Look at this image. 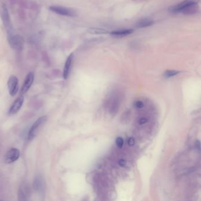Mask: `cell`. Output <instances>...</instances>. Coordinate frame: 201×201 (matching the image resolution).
<instances>
[{
  "instance_id": "18",
  "label": "cell",
  "mask_w": 201,
  "mask_h": 201,
  "mask_svg": "<svg viewBox=\"0 0 201 201\" xmlns=\"http://www.w3.org/2000/svg\"><path fill=\"white\" fill-rule=\"evenodd\" d=\"M116 144L119 148H122L124 144V141L122 137H118L116 140Z\"/></svg>"
},
{
  "instance_id": "22",
  "label": "cell",
  "mask_w": 201,
  "mask_h": 201,
  "mask_svg": "<svg viewBox=\"0 0 201 201\" xmlns=\"http://www.w3.org/2000/svg\"><path fill=\"white\" fill-rule=\"evenodd\" d=\"M126 160H124V159H120L119 161V165L122 166V167H123L126 165Z\"/></svg>"
},
{
  "instance_id": "13",
  "label": "cell",
  "mask_w": 201,
  "mask_h": 201,
  "mask_svg": "<svg viewBox=\"0 0 201 201\" xmlns=\"http://www.w3.org/2000/svg\"><path fill=\"white\" fill-rule=\"evenodd\" d=\"M133 33V30L132 29H124V30H117V31H114L111 33H110V34L114 37H123L125 36L129 35Z\"/></svg>"
},
{
  "instance_id": "7",
  "label": "cell",
  "mask_w": 201,
  "mask_h": 201,
  "mask_svg": "<svg viewBox=\"0 0 201 201\" xmlns=\"http://www.w3.org/2000/svg\"><path fill=\"white\" fill-rule=\"evenodd\" d=\"M199 0H184V1L180 2L179 4H177L176 5L172 7L169 11L172 13H180L182 9H184L185 7L191 4H195V3H199Z\"/></svg>"
},
{
  "instance_id": "11",
  "label": "cell",
  "mask_w": 201,
  "mask_h": 201,
  "mask_svg": "<svg viewBox=\"0 0 201 201\" xmlns=\"http://www.w3.org/2000/svg\"><path fill=\"white\" fill-rule=\"evenodd\" d=\"M73 60V54L71 53L67 57V60L66 61V63H65L64 70H63V78L65 80L67 79L68 77V75H69L71 67V64H72Z\"/></svg>"
},
{
  "instance_id": "21",
  "label": "cell",
  "mask_w": 201,
  "mask_h": 201,
  "mask_svg": "<svg viewBox=\"0 0 201 201\" xmlns=\"http://www.w3.org/2000/svg\"><path fill=\"white\" fill-rule=\"evenodd\" d=\"M147 122H148V119L146 118H144V117L140 119V120H139V124L141 125H144Z\"/></svg>"
},
{
  "instance_id": "4",
  "label": "cell",
  "mask_w": 201,
  "mask_h": 201,
  "mask_svg": "<svg viewBox=\"0 0 201 201\" xmlns=\"http://www.w3.org/2000/svg\"><path fill=\"white\" fill-rule=\"evenodd\" d=\"M50 9L51 11L61 16L68 17H74L76 16V13L75 10L64 7L51 6Z\"/></svg>"
},
{
  "instance_id": "12",
  "label": "cell",
  "mask_w": 201,
  "mask_h": 201,
  "mask_svg": "<svg viewBox=\"0 0 201 201\" xmlns=\"http://www.w3.org/2000/svg\"><path fill=\"white\" fill-rule=\"evenodd\" d=\"M44 183L42 177L40 175H37L35 177L33 182L34 189L37 192H41L43 189Z\"/></svg>"
},
{
  "instance_id": "15",
  "label": "cell",
  "mask_w": 201,
  "mask_h": 201,
  "mask_svg": "<svg viewBox=\"0 0 201 201\" xmlns=\"http://www.w3.org/2000/svg\"><path fill=\"white\" fill-rule=\"evenodd\" d=\"M89 33L92 34H106L108 33V31L103 29V28H91L89 30Z\"/></svg>"
},
{
  "instance_id": "2",
  "label": "cell",
  "mask_w": 201,
  "mask_h": 201,
  "mask_svg": "<svg viewBox=\"0 0 201 201\" xmlns=\"http://www.w3.org/2000/svg\"><path fill=\"white\" fill-rule=\"evenodd\" d=\"M31 196V188L30 185L23 182L20 185L18 191V199L19 201H28Z\"/></svg>"
},
{
  "instance_id": "8",
  "label": "cell",
  "mask_w": 201,
  "mask_h": 201,
  "mask_svg": "<svg viewBox=\"0 0 201 201\" xmlns=\"http://www.w3.org/2000/svg\"><path fill=\"white\" fill-rule=\"evenodd\" d=\"M34 79V75L33 73L30 72L27 75L24 83L21 87V93L23 94L25 93L30 89V88L31 87V85L33 83Z\"/></svg>"
},
{
  "instance_id": "14",
  "label": "cell",
  "mask_w": 201,
  "mask_h": 201,
  "mask_svg": "<svg viewBox=\"0 0 201 201\" xmlns=\"http://www.w3.org/2000/svg\"><path fill=\"white\" fill-rule=\"evenodd\" d=\"M154 24V21L151 19L144 18L139 20L136 24V27L137 28H143L149 27Z\"/></svg>"
},
{
  "instance_id": "3",
  "label": "cell",
  "mask_w": 201,
  "mask_h": 201,
  "mask_svg": "<svg viewBox=\"0 0 201 201\" xmlns=\"http://www.w3.org/2000/svg\"><path fill=\"white\" fill-rule=\"evenodd\" d=\"M9 43L11 47L16 50H21L24 46L23 38L19 35H11L9 38Z\"/></svg>"
},
{
  "instance_id": "9",
  "label": "cell",
  "mask_w": 201,
  "mask_h": 201,
  "mask_svg": "<svg viewBox=\"0 0 201 201\" xmlns=\"http://www.w3.org/2000/svg\"><path fill=\"white\" fill-rule=\"evenodd\" d=\"M24 102V97L23 96H20L18 97L12 106H11L10 109L9 110V115H14L17 113V112L19 111V110L21 109L23 104Z\"/></svg>"
},
{
  "instance_id": "20",
  "label": "cell",
  "mask_w": 201,
  "mask_h": 201,
  "mask_svg": "<svg viewBox=\"0 0 201 201\" xmlns=\"http://www.w3.org/2000/svg\"><path fill=\"white\" fill-rule=\"evenodd\" d=\"M127 143L130 146H133L135 143V141H134V138L133 137H130L128 141H127Z\"/></svg>"
},
{
  "instance_id": "19",
  "label": "cell",
  "mask_w": 201,
  "mask_h": 201,
  "mask_svg": "<svg viewBox=\"0 0 201 201\" xmlns=\"http://www.w3.org/2000/svg\"><path fill=\"white\" fill-rule=\"evenodd\" d=\"M134 106L138 109H141L143 108L144 104L142 101H137L134 103Z\"/></svg>"
},
{
  "instance_id": "17",
  "label": "cell",
  "mask_w": 201,
  "mask_h": 201,
  "mask_svg": "<svg viewBox=\"0 0 201 201\" xmlns=\"http://www.w3.org/2000/svg\"><path fill=\"white\" fill-rule=\"evenodd\" d=\"M180 73L179 71H177V70H167L164 73V77H165L166 78H169L171 77H173L174 75H176L179 74Z\"/></svg>"
},
{
  "instance_id": "5",
  "label": "cell",
  "mask_w": 201,
  "mask_h": 201,
  "mask_svg": "<svg viewBox=\"0 0 201 201\" xmlns=\"http://www.w3.org/2000/svg\"><path fill=\"white\" fill-rule=\"evenodd\" d=\"M20 156V152L17 148H11L5 156V162L7 163H11L18 160Z\"/></svg>"
},
{
  "instance_id": "10",
  "label": "cell",
  "mask_w": 201,
  "mask_h": 201,
  "mask_svg": "<svg viewBox=\"0 0 201 201\" xmlns=\"http://www.w3.org/2000/svg\"><path fill=\"white\" fill-rule=\"evenodd\" d=\"M199 11V5L198 3L191 4L186 7L184 9H182L180 13H182L185 15H193L198 13Z\"/></svg>"
},
{
  "instance_id": "23",
  "label": "cell",
  "mask_w": 201,
  "mask_h": 201,
  "mask_svg": "<svg viewBox=\"0 0 201 201\" xmlns=\"http://www.w3.org/2000/svg\"><path fill=\"white\" fill-rule=\"evenodd\" d=\"M200 142L199 141H196V142L195 143V146L196 149H198V151H200L201 149V144H200Z\"/></svg>"
},
{
  "instance_id": "1",
  "label": "cell",
  "mask_w": 201,
  "mask_h": 201,
  "mask_svg": "<svg viewBox=\"0 0 201 201\" xmlns=\"http://www.w3.org/2000/svg\"><path fill=\"white\" fill-rule=\"evenodd\" d=\"M47 117L46 116L39 117L38 119L33 123V125L31 127L30 129L29 130L28 133V139L29 141L33 140L35 137V136L38 133L39 130L42 128L44 123L47 121Z\"/></svg>"
},
{
  "instance_id": "6",
  "label": "cell",
  "mask_w": 201,
  "mask_h": 201,
  "mask_svg": "<svg viewBox=\"0 0 201 201\" xmlns=\"http://www.w3.org/2000/svg\"><path fill=\"white\" fill-rule=\"evenodd\" d=\"M8 88L9 94L11 96H14L18 90V80L15 75H12L9 77L8 81Z\"/></svg>"
},
{
  "instance_id": "16",
  "label": "cell",
  "mask_w": 201,
  "mask_h": 201,
  "mask_svg": "<svg viewBox=\"0 0 201 201\" xmlns=\"http://www.w3.org/2000/svg\"><path fill=\"white\" fill-rule=\"evenodd\" d=\"M4 24L6 27L9 25V13L7 11V9L6 7H4Z\"/></svg>"
}]
</instances>
